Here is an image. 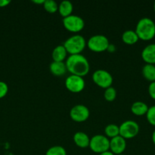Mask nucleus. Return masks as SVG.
<instances>
[{"mask_svg": "<svg viewBox=\"0 0 155 155\" xmlns=\"http://www.w3.org/2000/svg\"><path fill=\"white\" fill-rule=\"evenodd\" d=\"M147 120L150 125L155 127V105L151 106L148 108L147 114H146Z\"/></svg>", "mask_w": 155, "mask_h": 155, "instance_id": "obj_24", "label": "nucleus"}, {"mask_svg": "<svg viewBox=\"0 0 155 155\" xmlns=\"http://www.w3.org/2000/svg\"><path fill=\"white\" fill-rule=\"evenodd\" d=\"M46 155H67V152L63 147L55 145L47 150Z\"/></svg>", "mask_w": 155, "mask_h": 155, "instance_id": "obj_22", "label": "nucleus"}, {"mask_svg": "<svg viewBox=\"0 0 155 155\" xmlns=\"http://www.w3.org/2000/svg\"><path fill=\"white\" fill-rule=\"evenodd\" d=\"M153 11H154V12H155V2H154V4H153Z\"/></svg>", "mask_w": 155, "mask_h": 155, "instance_id": "obj_31", "label": "nucleus"}, {"mask_svg": "<svg viewBox=\"0 0 155 155\" xmlns=\"http://www.w3.org/2000/svg\"><path fill=\"white\" fill-rule=\"evenodd\" d=\"M141 58L146 64H155V44H149L141 51Z\"/></svg>", "mask_w": 155, "mask_h": 155, "instance_id": "obj_12", "label": "nucleus"}, {"mask_svg": "<svg viewBox=\"0 0 155 155\" xmlns=\"http://www.w3.org/2000/svg\"><path fill=\"white\" fill-rule=\"evenodd\" d=\"M126 148V140L118 136L109 140V150L114 154H122Z\"/></svg>", "mask_w": 155, "mask_h": 155, "instance_id": "obj_11", "label": "nucleus"}, {"mask_svg": "<svg viewBox=\"0 0 155 155\" xmlns=\"http://www.w3.org/2000/svg\"><path fill=\"white\" fill-rule=\"evenodd\" d=\"M43 5L44 9L50 14L56 13L59 10V5L56 1H53V0H45Z\"/></svg>", "mask_w": 155, "mask_h": 155, "instance_id": "obj_21", "label": "nucleus"}, {"mask_svg": "<svg viewBox=\"0 0 155 155\" xmlns=\"http://www.w3.org/2000/svg\"><path fill=\"white\" fill-rule=\"evenodd\" d=\"M104 133L107 138H115L119 136V127L115 124H109L105 127Z\"/></svg>", "mask_w": 155, "mask_h": 155, "instance_id": "obj_20", "label": "nucleus"}, {"mask_svg": "<svg viewBox=\"0 0 155 155\" xmlns=\"http://www.w3.org/2000/svg\"><path fill=\"white\" fill-rule=\"evenodd\" d=\"M122 39L123 42L125 44L131 45L137 43L139 38H138V35L135 33V31L132 30H128L122 33Z\"/></svg>", "mask_w": 155, "mask_h": 155, "instance_id": "obj_18", "label": "nucleus"}, {"mask_svg": "<svg viewBox=\"0 0 155 155\" xmlns=\"http://www.w3.org/2000/svg\"><path fill=\"white\" fill-rule=\"evenodd\" d=\"M99 155H115V154H114L112 152H111V151L109 150V151L101 153V154H100Z\"/></svg>", "mask_w": 155, "mask_h": 155, "instance_id": "obj_29", "label": "nucleus"}, {"mask_svg": "<svg viewBox=\"0 0 155 155\" xmlns=\"http://www.w3.org/2000/svg\"><path fill=\"white\" fill-rule=\"evenodd\" d=\"M87 45L92 51L102 52L108 49L109 42L108 38L103 35H94L88 39Z\"/></svg>", "mask_w": 155, "mask_h": 155, "instance_id": "obj_4", "label": "nucleus"}, {"mask_svg": "<svg viewBox=\"0 0 155 155\" xmlns=\"http://www.w3.org/2000/svg\"><path fill=\"white\" fill-rule=\"evenodd\" d=\"M65 85L69 92L73 93H79L84 89L85 82L83 77L71 74L65 79Z\"/></svg>", "mask_w": 155, "mask_h": 155, "instance_id": "obj_9", "label": "nucleus"}, {"mask_svg": "<svg viewBox=\"0 0 155 155\" xmlns=\"http://www.w3.org/2000/svg\"><path fill=\"white\" fill-rule=\"evenodd\" d=\"M116 90L113 87H109L105 89L104 91V98L107 101H112L116 98Z\"/></svg>", "mask_w": 155, "mask_h": 155, "instance_id": "obj_23", "label": "nucleus"}, {"mask_svg": "<svg viewBox=\"0 0 155 155\" xmlns=\"http://www.w3.org/2000/svg\"><path fill=\"white\" fill-rule=\"evenodd\" d=\"M9 92V86L7 83L3 81H0V99L4 98Z\"/></svg>", "mask_w": 155, "mask_h": 155, "instance_id": "obj_25", "label": "nucleus"}, {"mask_svg": "<svg viewBox=\"0 0 155 155\" xmlns=\"http://www.w3.org/2000/svg\"><path fill=\"white\" fill-rule=\"evenodd\" d=\"M89 147L93 152L100 154L109 150V139L106 136L96 135L91 139Z\"/></svg>", "mask_w": 155, "mask_h": 155, "instance_id": "obj_5", "label": "nucleus"}, {"mask_svg": "<svg viewBox=\"0 0 155 155\" xmlns=\"http://www.w3.org/2000/svg\"><path fill=\"white\" fill-rule=\"evenodd\" d=\"M64 27L71 33H78L84 27V21L81 17L71 15L62 20Z\"/></svg>", "mask_w": 155, "mask_h": 155, "instance_id": "obj_8", "label": "nucleus"}, {"mask_svg": "<svg viewBox=\"0 0 155 155\" xmlns=\"http://www.w3.org/2000/svg\"><path fill=\"white\" fill-rule=\"evenodd\" d=\"M92 80L97 86L105 89L111 87L113 82L110 73L105 70H97L94 71L92 75Z\"/></svg>", "mask_w": 155, "mask_h": 155, "instance_id": "obj_6", "label": "nucleus"}, {"mask_svg": "<svg viewBox=\"0 0 155 155\" xmlns=\"http://www.w3.org/2000/svg\"><path fill=\"white\" fill-rule=\"evenodd\" d=\"M63 45L70 55L78 54L84 51L87 45V42L84 36L78 34L68 38L65 41Z\"/></svg>", "mask_w": 155, "mask_h": 155, "instance_id": "obj_3", "label": "nucleus"}, {"mask_svg": "<svg viewBox=\"0 0 155 155\" xmlns=\"http://www.w3.org/2000/svg\"><path fill=\"white\" fill-rule=\"evenodd\" d=\"M50 71L53 75L56 77H61L66 73L67 68L64 61H53L50 65Z\"/></svg>", "mask_w": 155, "mask_h": 155, "instance_id": "obj_14", "label": "nucleus"}, {"mask_svg": "<svg viewBox=\"0 0 155 155\" xmlns=\"http://www.w3.org/2000/svg\"><path fill=\"white\" fill-rule=\"evenodd\" d=\"M151 139H152V142H153V145H155V130L153 132V133H152Z\"/></svg>", "mask_w": 155, "mask_h": 155, "instance_id": "obj_30", "label": "nucleus"}, {"mask_svg": "<svg viewBox=\"0 0 155 155\" xmlns=\"http://www.w3.org/2000/svg\"><path fill=\"white\" fill-rule=\"evenodd\" d=\"M33 3H35V4H38V5H43L44 2H45V0H33Z\"/></svg>", "mask_w": 155, "mask_h": 155, "instance_id": "obj_28", "label": "nucleus"}, {"mask_svg": "<svg viewBox=\"0 0 155 155\" xmlns=\"http://www.w3.org/2000/svg\"><path fill=\"white\" fill-rule=\"evenodd\" d=\"M139 125L134 120L124 121L119 126V136L125 139L135 138L139 133Z\"/></svg>", "mask_w": 155, "mask_h": 155, "instance_id": "obj_7", "label": "nucleus"}, {"mask_svg": "<svg viewBox=\"0 0 155 155\" xmlns=\"http://www.w3.org/2000/svg\"><path fill=\"white\" fill-rule=\"evenodd\" d=\"M67 54L68 52L63 45H57L52 52V58L53 59V61L63 62L66 58Z\"/></svg>", "mask_w": 155, "mask_h": 155, "instance_id": "obj_16", "label": "nucleus"}, {"mask_svg": "<svg viewBox=\"0 0 155 155\" xmlns=\"http://www.w3.org/2000/svg\"><path fill=\"white\" fill-rule=\"evenodd\" d=\"M67 71L71 75L84 77L90 71V64L88 59L82 54H71L65 61Z\"/></svg>", "mask_w": 155, "mask_h": 155, "instance_id": "obj_1", "label": "nucleus"}, {"mask_svg": "<svg viewBox=\"0 0 155 155\" xmlns=\"http://www.w3.org/2000/svg\"><path fill=\"white\" fill-rule=\"evenodd\" d=\"M148 93L152 99L155 100V82H152L148 86Z\"/></svg>", "mask_w": 155, "mask_h": 155, "instance_id": "obj_26", "label": "nucleus"}, {"mask_svg": "<svg viewBox=\"0 0 155 155\" xmlns=\"http://www.w3.org/2000/svg\"><path fill=\"white\" fill-rule=\"evenodd\" d=\"M135 33L139 39L149 41L155 36V23L149 18H143L138 21L135 27Z\"/></svg>", "mask_w": 155, "mask_h": 155, "instance_id": "obj_2", "label": "nucleus"}, {"mask_svg": "<svg viewBox=\"0 0 155 155\" xmlns=\"http://www.w3.org/2000/svg\"><path fill=\"white\" fill-rule=\"evenodd\" d=\"M74 142L78 147L81 148H86L89 147L91 139L84 132H77L73 136Z\"/></svg>", "mask_w": 155, "mask_h": 155, "instance_id": "obj_13", "label": "nucleus"}, {"mask_svg": "<svg viewBox=\"0 0 155 155\" xmlns=\"http://www.w3.org/2000/svg\"><path fill=\"white\" fill-rule=\"evenodd\" d=\"M59 12L61 16L63 18L70 16L72 15L73 12V5L72 3L68 0L61 2L59 5Z\"/></svg>", "mask_w": 155, "mask_h": 155, "instance_id": "obj_17", "label": "nucleus"}, {"mask_svg": "<svg viewBox=\"0 0 155 155\" xmlns=\"http://www.w3.org/2000/svg\"><path fill=\"white\" fill-rule=\"evenodd\" d=\"M69 115L71 120L74 122L82 123L89 118L90 110L83 104H77L71 109Z\"/></svg>", "mask_w": 155, "mask_h": 155, "instance_id": "obj_10", "label": "nucleus"}, {"mask_svg": "<svg viewBox=\"0 0 155 155\" xmlns=\"http://www.w3.org/2000/svg\"><path fill=\"white\" fill-rule=\"evenodd\" d=\"M119 155H125V154H119Z\"/></svg>", "mask_w": 155, "mask_h": 155, "instance_id": "obj_32", "label": "nucleus"}, {"mask_svg": "<svg viewBox=\"0 0 155 155\" xmlns=\"http://www.w3.org/2000/svg\"><path fill=\"white\" fill-rule=\"evenodd\" d=\"M142 75L147 81L155 82V65L146 64L142 68Z\"/></svg>", "mask_w": 155, "mask_h": 155, "instance_id": "obj_19", "label": "nucleus"}, {"mask_svg": "<svg viewBox=\"0 0 155 155\" xmlns=\"http://www.w3.org/2000/svg\"><path fill=\"white\" fill-rule=\"evenodd\" d=\"M11 3V1L9 0H0V8L5 7V6L9 5Z\"/></svg>", "mask_w": 155, "mask_h": 155, "instance_id": "obj_27", "label": "nucleus"}, {"mask_svg": "<svg viewBox=\"0 0 155 155\" xmlns=\"http://www.w3.org/2000/svg\"><path fill=\"white\" fill-rule=\"evenodd\" d=\"M149 107L147 105V104L143 101H135L132 104L131 107V111L132 112L133 114L135 116L141 117L146 115L147 110H148Z\"/></svg>", "mask_w": 155, "mask_h": 155, "instance_id": "obj_15", "label": "nucleus"}]
</instances>
